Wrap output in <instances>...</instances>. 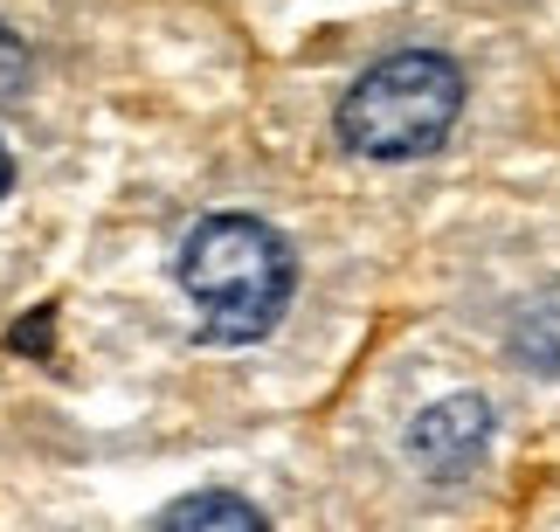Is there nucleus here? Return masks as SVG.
Masks as SVG:
<instances>
[{"mask_svg":"<svg viewBox=\"0 0 560 532\" xmlns=\"http://www.w3.org/2000/svg\"><path fill=\"white\" fill-rule=\"evenodd\" d=\"M174 284L208 346H249L284 318L298 257L264 215H208L180 236Z\"/></svg>","mask_w":560,"mask_h":532,"instance_id":"1","label":"nucleus"},{"mask_svg":"<svg viewBox=\"0 0 560 532\" xmlns=\"http://www.w3.org/2000/svg\"><path fill=\"white\" fill-rule=\"evenodd\" d=\"M464 111V70L436 49L381 56L368 76L339 97V139L360 159H422L450 139Z\"/></svg>","mask_w":560,"mask_h":532,"instance_id":"2","label":"nucleus"},{"mask_svg":"<svg viewBox=\"0 0 560 532\" xmlns=\"http://www.w3.org/2000/svg\"><path fill=\"white\" fill-rule=\"evenodd\" d=\"M485 450H491V401L485 394H443V401H429L416 415V429H408V457L443 484L478 471Z\"/></svg>","mask_w":560,"mask_h":532,"instance_id":"3","label":"nucleus"},{"mask_svg":"<svg viewBox=\"0 0 560 532\" xmlns=\"http://www.w3.org/2000/svg\"><path fill=\"white\" fill-rule=\"evenodd\" d=\"M153 532H270V519L256 512L249 498H235V492H194Z\"/></svg>","mask_w":560,"mask_h":532,"instance_id":"4","label":"nucleus"},{"mask_svg":"<svg viewBox=\"0 0 560 532\" xmlns=\"http://www.w3.org/2000/svg\"><path fill=\"white\" fill-rule=\"evenodd\" d=\"M512 353L533 374L560 380V291H540L533 305H520V318H512Z\"/></svg>","mask_w":560,"mask_h":532,"instance_id":"5","label":"nucleus"},{"mask_svg":"<svg viewBox=\"0 0 560 532\" xmlns=\"http://www.w3.org/2000/svg\"><path fill=\"white\" fill-rule=\"evenodd\" d=\"M28 91V49H21V35L0 21V104H14Z\"/></svg>","mask_w":560,"mask_h":532,"instance_id":"6","label":"nucleus"},{"mask_svg":"<svg viewBox=\"0 0 560 532\" xmlns=\"http://www.w3.org/2000/svg\"><path fill=\"white\" fill-rule=\"evenodd\" d=\"M8 187H14V159H8V145H0V201H8Z\"/></svg>","mask_w":560,"mask_h":532,"instance_id":"7","label":"nucleus"}]
</instances>
